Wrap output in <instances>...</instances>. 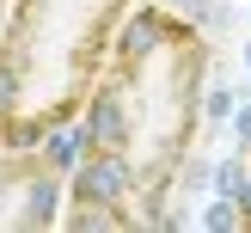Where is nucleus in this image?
Wrapping results in <instances>:
<instances>
[{"mask_svg":"<svg viewBox=\"0 0 251 233\" xmlns=\"http://www.w3.org/2000/svg\"><path fill=\"white\" fill-rule=\"evenodd\" d=\"M6 19H12V0H0V31H6Z\"/></svg>","mask_w":251,"mask_h":233,"instance_id":"423d86ee","label":"nucleus"},{"mask_svg":"<svg viewBox=\"0 0 251 233\" xmlns=\"http://www.w3.org/2000/svg\"><path fill=\"white\" fill-rule=\"evenodd\" d=\"M61 154L49 141H0V233L61 227Z\"/></svg>","mask_w":251,"mask_h":233,"instance_id":"7ed1b4c3","label":"nucleus"},{"mask_svg":"<svg viewBox=\"0 0 251 233\" xmlns=\"http://www.w3.org/2000/svg\"><path fill=\"white\" fill-rule=\"evenodd\" d=\"M208 92V37L196 19L147 0L117 25L86 110L74 123L80 159L61 203L74 233L172 227V203L190 172Z\"/></svg>","mask_w":251,"mask_h":233,"instance_id":"f257e3e1","label":"nucleus"},{"mask_svg":"<svg viewBox=\"0 0 251 233\" xmlns=\"http://www.w3.org/2000/svg\"><path fill=\"white\" fill-rule=\"evenodd\" d=\"M233 203H239V221H245V233H251V154H245V190L233 196Z\"/></svg>","mask_w":251,"mask_h":233,"instance_id":"20e7f679","label":"nucleus"},{"mask_svg":"<svg viewBox=\"0 0 251 233\" xmlns=\"http://www.w3.org/2000/svg\"><path fill=\"white\" fill-rule=\"evenodd\" d=\"M239 147H251V110H239Z\"/></svg>","mask_w":251,"mask_h":233,"instance_id":"39448f33","label":"nucleus"},{"mask_svg":"<svg viewBox=\"0 0 251 233\" xmlns=\"http://www.w3.org/2000/svg\"><path fill=\"white\" fill-rule=\"evenodd\" d=\"M135 0H12L0 31V141L74 129Z\"/></svg>","mask_w":251,"mask_h":233,"instance_id":"f03ea898","label":"nucleus"}]
</instances>
